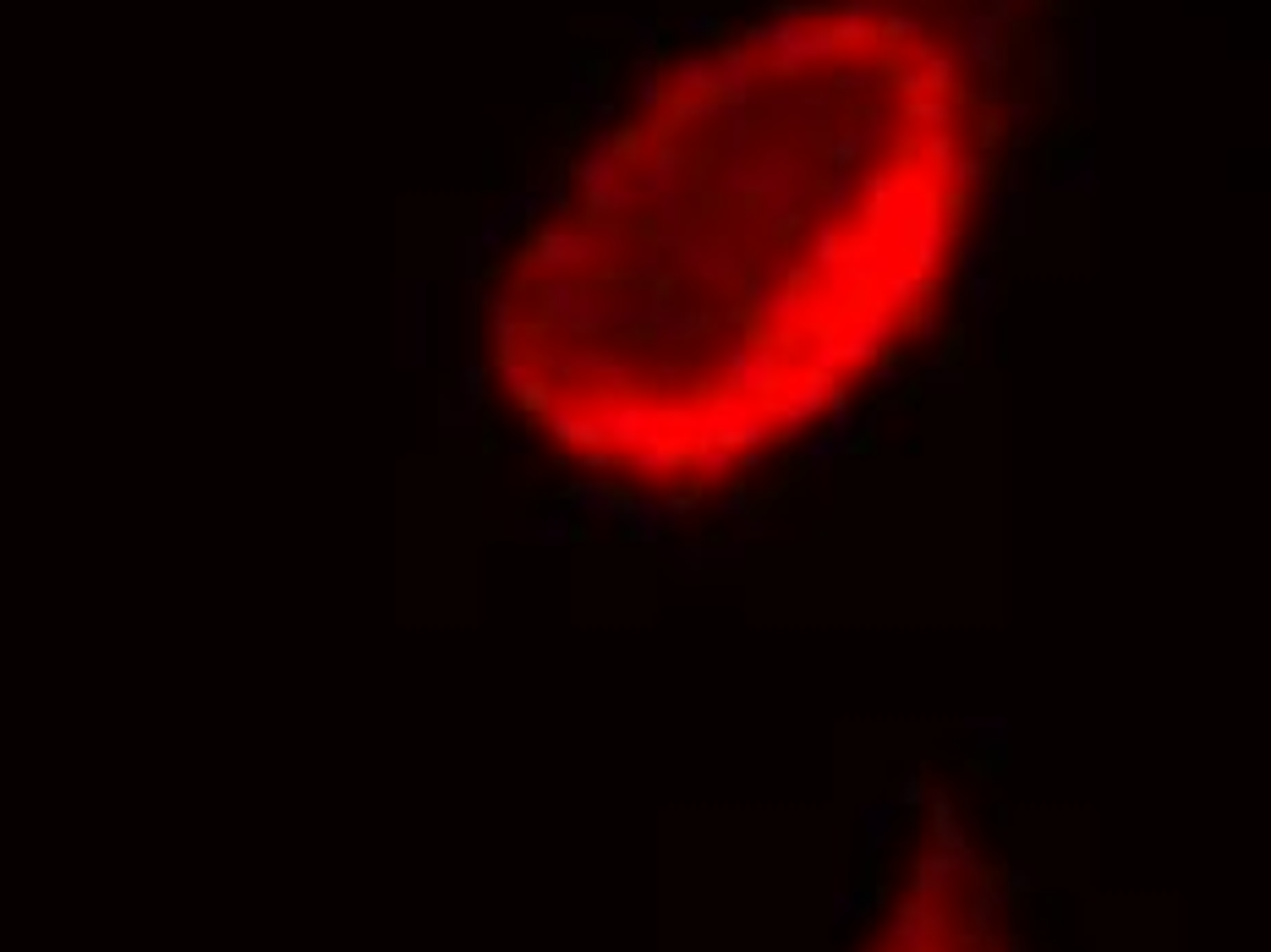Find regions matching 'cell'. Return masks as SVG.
I'll return each instance as SVG.
<instances>
[{
  "label": "cell",
  "mask_w": 1271,
  "mask_h": 952,
  "mask_svg": "<svg viewBox=\"0 0 1271 952\" xmlns=\"http://www.w3.org/2000/svg\"><path fill=\"white\" fill-rule=\"evenodd\" d=\"M1003 149L954 0H751L663 44L477 263V427L582 521L762 515L965 339Z\"/></svg>",
  "instance_id": "1"
},
{
  "label": "cell",
  "mask_w": 1271,
  "mask_h": 952,
  "mask_svg": "<svg viewBox=\"0 0 1271 952\" xmlns=\"http://www.w3.org/2000/svg\"><path fill=\"white\" fill-rule=\"evenodd\" d=\"M845 952H1030L1009 854L948 789H926Z\"/></svg>",
  "instance_id": "2"
}]
</instances>
